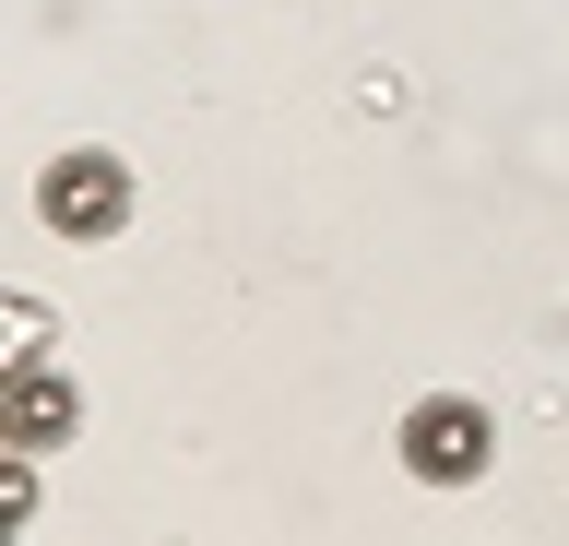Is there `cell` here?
Here are the masks:
<instances>
[{
  "mask_svg": "<svg viewBox=\"0 0 569 546\" xmlns=\"http://www.w3.org/2000/svg\"><path fill=\"white\" fill-rule=\"evenodd\" d=\"M487 464H498V416L487 404H462V393L403 404V475H416V487H475Z\"/></svg>",
  "mask_w": 569,
  "mask_h": 546,
  "instance_id": "6da1fadb",
  "label": "cell"
},
{
  "mask_svg": "<svg viewBox=\"0 0 569 546\" xmlns=\"http://www.w3.org/2000/svg\"><path fill=\"white\" fill-rule=\"evenodd\" d=\"M36 215L60 226V238H119V226H131V167L96 155V143L48 155V167H36Z\"/></svg>",
  "mask_w": 569,
  "mask_h": 546,
  "instance_id": "7a4b0ae2",
  "label": "cell"
},
{
  "mask_svg": "<svg viewBox=\"0 0 569 546\" xmlns=\"http://www.w3.org/2000/svg\"><path fill=\"white\" fill-rule=\"evenodd\" d=\"M0 428H12V451H48V439H71V428H83V393H71L60 368L12 357V380H0Z\"/></svg>",
  "mask_w": 569,
  "mask_h": 546,
  "instance_id": "3957f363",
  "label": "cell"
}]
</instances>
